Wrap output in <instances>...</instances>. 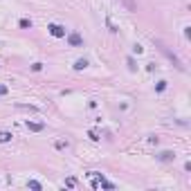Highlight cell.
<instances>
[{"label": "cell", "mask_w": 191, "mask_h": 191, "mask_svg": "<svg viewBox=\"0 0 191 191\" xmlns=\"http://www.w3.org/2000/svg\"><path fill=\"white\" fill-rule=\"evenodd\" d=\"M27 187H30V189H41V182H36V180H30V182H27Z\"/></svg>", "instance_id": "8"}, {"label": "cell", "mask_w": 191, "mask_h": 191, "mask_svg": "<svg viewBox=\"0 0 191 191\" xmlns=\"http://www.w3.org/2000/svg\"><path fill=\"white\" fill-rule=\"evenodd\" d=\"M41 68H43V63H34V65H32V70H34V72H38Z\"/></svg>", "instance_id": "14"}, {"label": "cell", "mask_w": 191, "mask_h": 191, "mask_svg": "<svg viewBox=\"0 0 191 191\" xmlns=\"http://www.w3.org/2000/svg\"><path fill=\"white\" fill-rule=\"evenodd\" d=\"M65 184H68V187H74V184H76V180H74V178H68V182H65Z\"/></svg>", "instance_id": "16"}, {"label": "cell", "mask_w": 191, "mask_h": 191, "mask_svg": "<svg viewBox=\"0 0 191 191\" xmlns=\"http://www.w3.org/2000/svg\"><path fill=\"white\" fill-rule=\"evenodd\" d=\"M68 43H70L72 47H81V45H83V38L76 34V32H72V34H68Z\"/></svg>", "instance_id": "2"}, {"label": "cell", "mask_w": 191, "mask_h": 191, "mask_svg": "<svg viewBox=\"0 0 191 191\" xmlns=\"http://www.w3.org/2000/svg\"><path fill=\"white\" fill-rule=\"evenodd\" d=\"M18 25H20V30H30L32 20H30V18H20V23H18Z\"/></svg>", "instance_id": "5"}, {"label": "cell", "mask_w": 191, "mask_h": 191, "mask_svg": "<svg viewBox=\"0 0 191 191\" xmlns=\"http://www.w3.org/2000/svg\"><path fill=\"white\" fill-rule=\"evenodd\" d=\"M88 135H90V139H94V142H97V139H99V135H97V133H94V130H90V133H88Z\"/></svg>", "instance_id": "15"}, {"label": "cell", "mask_w": 191, "mask_h": 191, "mask_svg": "<svg viewBox=\"0 0 191 191\" xmlns=\"http://www.w3.org/2000/svg\"><path fill=\"white\" fill-rule=\"evenodd\" d=\"M54 146H56V148H68V142H56Z\"/></svg>", "instance_id": "12"}, {"label": "cell", "mask_w": 191, "mask_h": 191, "mask_svg": "<svg viewBox=\"0 0 191 191\" xmlns=\"http://www.w3.org/2000/svg\"><path fill=\"white\" fill-rule=\"evenodd\" d=\"M83 68H88V61H85V59H79L74 63V70H83Z\"/></svg>", "instance_id": "6"}, {"label": "cell", "mask_w": 191, "mask_h": 191, "mask_svg": "<svg viewBox=\"0 0 191 191\" xmlns=\"http://www.w3.org/2000/svg\"><path fill=\"white\" fill-rule=\"evenodd\" d=\"M173 157H175V153H171V151H164V153H160V160H162V162H171Z\"/></svg>", "instance_id": "4"}, {"label": "cell", "mask_w": 191, "mask_h": 191, "mask_svg": "<svg viewBox=\"0 0 191 191\" xmlns=\"http://www.w3.org/2000/svg\"><path fill=\"white\" fill-rule=\"evenodd\" d=\"M47 30H50V34L54 38H65V34H68L63 25H56V23H50V25H47Z\"/></svg>", "instance_id": "1"}, {"label": "cell", "mask_w": 191, "mask_h": 191, "mask_svg": "<svg viewBox=\"0 0 191 191\" xmlns=\"http://www.w3.org/2000/svg\"><path fill=\"white\" fill-rule=\"evenodd\" d=\"M128 68L130 70H137V65H135V61H133V59H128Z\"/></svg>", "instance_id": "13"}, {"label": "cell", "mask_w": 191, "mask_h": 191, "mask_svg": "<svg viewBox=\"0 0 191 191\" xmlns=\"http://www.w3.org/2000/svg\"><path fill=\"white\" fill-rule=\"evenodd\" d=\"M9 139H11V133H7V130L0 133V142H9Z\"/></svg>", "instance_id": "7"}, {"label": "cell", "mask_w": 191, "mask_h": 191, "mask_svg": "<svg viewBox=\"0 0 191 191\" xmlns=\"http://www.w3.org/2000/svg\"><path fill=\"white\" fill-rule=\"evenodd\" d=\"M25 126L30 128V130H34V133H41V130L45 128L43 124H38V121H30V119H27V124H25Z\"/></svg>", "instance_id": "3"}, {"label": "cell", "mask_w": 191, "mask_h": 191, "mask_svg": "<svg viewBox=\"0 0 191 191\" xmlns=\"http://www.w3.org/2000/svg\"><path fill=\"white\" fill-rule=\"evenodd\" d=\"M155 90H157V92H162V90H166V81H160Z\"/></svg>", "instance_id": "10"}, {"label": "cell", "mask_w": 191, "mask_h": 191, "mask_svg": "<svg viewBox=\"0 0 191 191\" xmlns=\"http://www.w3.org/2000/svg\"><path fill=\"white\" fill-rule=\"evenodd\" d=\"M7 92H9V88H7V85H2V83H0V97H5Z\"/></svg>", "instance_id": "11"}, {"label": "cell", "mask_w": 191, "mask_h": 191, "mask_svg": "<svg viewBox=\"0 0 191 191\" xmlns=\"http://www.w3.org/2000/svg\"><path fill=\"white\" fill-rule=\"evenodd\" d=\"M133 52H135V54H142V52H144V47L137 43V45H133Z\"/></svg>", "instance_id": "9"}]
</instances>
